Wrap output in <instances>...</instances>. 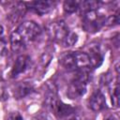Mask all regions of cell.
I'll return each instance as SVG.
<instances>
[{"label": "cell", "mask_w": 120, "mask_h": 120, "mask_svg": "<svg viewBox=\"0 0 120 120\" xmlns=\"http://www.w3.org/2000/svg\"><path fill=\"white\" fill-rule=\"evenodd\" d=\"M41 34L40 27L32 21L22 22L10 36V46L14 52L24 51Z\"/></svg>", "instance_id": "1"}, {"label": "cell", "mask_w": 120, "mask_h": 120, "mask_svg": "<svg viewBox=\"0 0 120 120\" xmlns=\"http://www.w3.org/2000/svg\"><path fill=\"white\" fill-rule=\"evenodd\" d=\"M47 33L51 39L57 43H61L64 47L73 46L78 40L77 35L69 30L64 21L51 22L47 26Z\"/></svg>", "instance_id": "2"}, {"label": "cell", "mask_w": 120, "mask_h": 120, "mask_svg": "<svg viewBox=\"0 0 120 120\" xmlns=\"http://www.w3.org/2000/svg\"><path fill=\"white\" fill-rule=\"evenodd\" d=\"M61 66L69 70L75 71L78 69L90 68V60L86 52H68L60 57Z\"/></svg>", "instance_id": "3"}, {"label": "cell", "mask_w": 120, "mask_h": 120, "mask_svg": "<svg viewBox=\"0 0 120 120\" xmlns=\"http://www.w3.org/2000/svg\"><path fill=\"white\" fill-rule=\"evenodd\" d=\"M107 17L98 9H92L82 13V26L88 33L99 31L106 23Z\"/></svg>", "instance_id": "4"}, {"label": "cell", "mask_w": 120, "mask_h": 120, "mask_svg": "<svg viewBox=\"0 0 120 120\" xmlns=\"http://www.w3.org/2000/svg\"><path fill=\"white\" fill-rule=\"evenodd\" d=\"M46 105L53 112L55 115L61 118L68 116L74 112V108L72 106L64 103L62 100L58 98L56 92L54 90L50 91V93L47 95Z\"/></svg>", "instance_id": "5"}, {"label": "cell", "mask_w": 120, "mask_h": 120, "mask_svg": "<svg viewBox=\"0 0 120 120\" xmlns=\"http://www.w3.org/2000/svg\"><path fill=\"white\" fill-rule=\"evenodd\" d=\"M31 67V58L28 55L22 54L17 57L12 69H11V77L16 78L22 73H24Z\"/></svg>", "instance_id": "6"}, {"label": "cell", "mask_w": 120, "mask_h": 120, "mask_svg": "<svg viewBox=\"0 0 120 120\" xmlns=\"http://www.w3.org/2000/svg\"><path fill=\"white\" fill-rule=\"evenodd\" d=\"M89 108L94 112H100L106 108V98L101 90H95L89 98Z\"/></svg>", "instance_id": "7"}, {"label": "cell", "mask_w": 120, "mask_h": 120, "mask_svg": "<svg viewBox=\"0 0 120 120\" xmlns=\"http://www.w3.org/2000/svg\"><path fill=\"white\" fill-rule=\"evenodd\" d=\"M89 56L90 60V67L95 68H98L102 62H103V57L104 54L101 51V48L99 44H89V53H87Z\"/></svg>", "instance_id": "8"}, {"label": "cell", "mask_w": 120, "mask_h": 120, "mask_svg": "<svg viewBox=\"0 0 120 120\" xmlns=\"http://www.w3.org/2000/svg\"><path fill=\"white\" fill-rule=\"evenodd\" d=\"M27 8L38 15H44L53 8V3L51 1H33L26 3Z\"/></svg>", "instance_id": "9"}, {"label": "cell", "mask_w": 120, "mask_h": 120, "mask_svg": "<svg viewBox=\"0 0 120 120\" xmlns=\"http://www.w3.org/2000/svg\"><path fill=\"white\" fill-rule=\"evenodd\" d=\"M33 90H34V88H33L32 84H30L28 82H21L15 86L13 95L16 98H22L28 96L29 94H31L33 92Z\"/></svg>", "instance_id": "10"}, {"label": "cell", "mask_w": 120, "mask_h": 120, "mask_svg": "<svg viewBox=\"0 0 120 120\" xmlns=\"http://www.w3.org/2000/svg\"><path fill=\"white\" fill-rule=\"evenodd\" d=\"M79 5H80V2L78 1H66L64 2V6H63L64 11L68 14L74 13L79 9Z\"/></svg>", "instance_id": "11"}, {"label": "cell", "mask_w": 120, "mask_h": 120, "mask_svg": "<svg viewBox=\"0 0 120 120\" xmlns=\"http://www.w3.org/2000/svg\"><path fill=\"white\" fill-rule=\"evenodd\" d=\"M111 97H112V104L117 107L118 106V100H119V87H118V82L114 84V86H112L111 89Z\"/></svg>", "instance_id": "12"}, {"label": "cell", "mask_w": 120, "mask_h": 120, "mask_svg": "<svg viewBox=\"0 0 120 120\" xmlns=\"http://www.w3.org/2000/svg\"><path fill=\"white\" fill-rule=\"evenodd\" d=\"M6 52V41L3 38L0 37V57H2L5 54Z\"/></svg>", "instance_id": "13"}, {"label": "cell", "mask_w": 120, "mask_h": 120, "mask_svg": "<svg viewBox=\"0 0 120 120\" xmlns=\"http://www.w3.org/2000/svg\"><path fill=\"white\" fill-rule=\"evenodd\" d=\"M8 120H23V118H22V116L19 112H13L9 116Z\"/></svg>", "instance_id": "14"}, {"label": "cell", "mask_w": 120, "mask_h": 120, "mask_svg": "<svg viewBox=\"0 0 120 120\" xmlns=\"http://www.w3.org/2000/svg\"><path fill=\"white\" fill-rule=\"evenodd\" d=\"M68 120H82V117H81L80 115L75 114V115H72Z\"/></svg>", "instance_id": "15"}, {"label": "cell", "mask_w": 120, "mask_h": 120, "mask_svg": "<svg viewBox=\"0 0 120 120\" xmlns=\"http://www.w3.org/2000/svg\"><path fill=\"white\" fill-rule=\"evenodd\" d=\"M105 120H119V119H118V117L115 116V115H110V116H108Z\"/></svg>", "instance_id": "16"}, {"label": "cell", "mask_w": 120, "mask_h": 120, "mask_svg": "<svg viewBox=\"0 0 120 120\" xmlns=\"http://www.w3.org/2000/svg\"><path fill=\"white\" fill-rule=\"evenodd\" d=\"M2 34H3V27L0 25V37L2 36Z\"/></svg>", "instance_id": "17"}, {"label": "cell", "mask_w": 120, "mask_h": 120, "mask_svg": "<svg viewBox=\"0 0 120 120\" xmlns=\"http://www.w3.org/2000/svg\"><path fill=\"white\" fill-rule=\"evenodd\" d=\"M37 120H43V119H39V118H38V119H37Z\"/></svg>", "instance_id": "18"}]
</instances>
